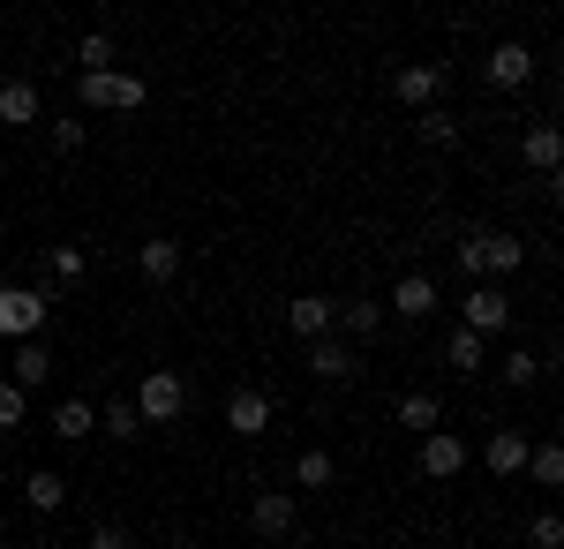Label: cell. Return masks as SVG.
<instances>
[{
  "label": "cell",
  "instance_id": "e0dca14e",
  "mask_svg": "<svg viewBox=\"0 0 564 549\" xmlns=\"http://www.w3.org/2000/svg\"><path fill=\"white\" fill-rule=\"evenodd\" d=\"M391 415H399V429L430 437V429H444V399H436V391H406V399H399Z\"/></svg>",
  "mask_w": 564,
  "mask_h": 549
},
{
  "label": "cell",
  "instance_id": "2e32d148",
  "mask_svg": "<svg viewBox=\"0 0 564 549\" xmlns=\"http://www.w3.org/2000/svg\"><path fill=\"white\" fill-rule=\"evenodd\" d=\"M308 369H316L324 384H354L361 362H354V346H339V338H316V346H308Z\"/></svg>",
  "mask_w": 564,
  "mask_h": 549
},
{
  "label": "cell",
  "instance_id": "8fae6325",
  "mask_svg": "<svg viewBox=\"0 0 564 549\" xmlns=\"http://www.w3.org/2000/svg\"><path fill=\"white\" fill-rule=\"evenodd\" d=\"M520 166H534L542 181L564 166V136H557V121H534V128L520 136Z\"/></svg>",
  "mask_w": 564,
  "mask_h": 549
},
{
  "label": "cell",
  "instance_id": "52a82bcc",
  "mask_svg": "<svg viewBox=\"0 0 564 549\" xmlns=\"http://www.w3.org/2000/svg\"><path fill=\"white\" fill-rule=\"evenodd\" d=\"M489 84L497 90H527L534 84V45L527 39H497L489 45Z\"/></svg>",
  "mask_w": 564,
  "mask_h": 549
},
{
  "label": "cell",
  "instance_id": "9a60e30c",
  "mask_svg": "<svg viewBox=\"0 0 564 549\" xmlns=\"http://www.w3.org/2000/svg\"><path fill=\"white\" fill-rule=\"evenodd\" d=\"M481 466L505 474V482H520V474H527V437H520V429H497V437L481 444Z\"/></svg>",
  "mask_w": 564,
  "mask_h": 549
},
{
  "label": "cell",
  "instance_id": "9c48e42d",
  "mask_svg": "<svg viewBox=\"0 0 564 549\" xmlns=\"http://www.w3.org/2000/svg\"><path fill=\"white\" fill-rule=\"evenodd\" d=\"M467 460H475V452H467L452 429H430V437H422V460H414V466H422L430 482H452V474H459Z\"/></svg>",
  "mask_w": 564,
  "mask_h": 549
},
{
  "label": "cell",
  "instance_id": "8992f818",
  "mask_svg": "<svg viewBox=\"0 0 564 549\" xmlns=\"http://www.w3.org/2000/svg\"><path fill=\"white\" fill-rule=\"evenodd\" d=\"M294 519H302V505H294L286 489H263L257 505H249V535H257V542H286Z\"/></svg>",
  "mask_w": 564,
  "mask_h": 549
},
{
  "label": "cell",
  "instance_id": "5b68a950",
  "mask_svg": "<svg viewBox=\"0 0 564 549\" xmlns=\"http://www.w3.org/2000/svg\"><path fill=\"white\" fill-rule=\"evenodd\" d=\"M444 84H452V76H444V61H406V68L391 76V98H399V106H414V114H430L436 98H444Z\"/></svg>",
  "mask_w": 564,
  "mask_h": 549
},
{
  "label": "cell",
  "instance_id": "1f68e13d",
  "mask_svg": "<svg viewBox=\"0 0 564 549\" xmlns=\"http://www.w3.org/2000/svg\"><path fill=\"white\" fill-rule=\"evenodd\" d=\"M527 542H534V549H557L564 542V519H557V512H534V519H527Z\"/></svg>",
  "mask_w": 564,
  "mask_h": 549
},
{
  "label": "cell",
  "instance_id": "7a4b0ae2",
  "mask_svg": "<svg viewBox=\"0 0 564 549\" xmlns=\"http://www.w3.org/2000/svg\"><path fill=\"white\" fill-rule=\"evenodd\" d=\"M76 98H84L90 114H135L151 98V84L129 76V68H106V76H76Z\"/></svg>",
  "mask_w": 564,
  "mask_h": 549
},
{
  "label": "cell",
  "instance_id": "5bb4252c",
  "mask_svg": "<svg viewBox=\"0 0 564 549\" xmlns=\"http://www.w3.org/2000/svg\"><path fill=\"white\" fill-rule=\"evenodd\" d=\"M45 377H53V346H45V338H23V346L8 354V384H23V391H39Z\"/></svg>",
  "mask_w": 564,
  "mask_h": 549
},
{
  "label": "cell",
  "instance_id": "484cf974",
  "mask_svg": "<svg viewBox=\"0 0 564 549\" xmlns=\"http://www.w3.org/2000/svg\"><path fill=\"white\" fill-rule=\"evenodd\" d=\"M98 429H106L113 444H129V437H135L143 422H135V407H129V399H98Z\"/></svg>",
  "mask_w": 564,
  "mask_h": 549
},
{
  "label": "cell",
  "instance_id": "836d02e7",
  "mask_svg": "<svg viewBox=\"0 0 564 549\" xmlns=\"http://www.w3.org/2000/svg\"><path fill=\"white\" fill-rule=\"evenodd\" d=\"M53 151H84V121H76V114L53 121Z\"/></svg>",
  "mask_w": 564,
  "mask_h": 549
},
{
  "label": "cell",
  "instance_id": "44dd1931",
  "mask_svg": "<svg viewBox=\"0 0 564 549\" xmlns=\"http://www.w3.org/2000/svg\"><path fill=\"white\" fill-rule=\"evenodd\" d=\"M444 362H452L459 377H481V369H489V338H475V332H452V338H444Z\"/></svg>",
  "mask_w": 564,
  "mask_h": 549
},
{
  "label": "cell",
  "instance_id": "f546056e",
  "mask_svg": "<svg viewBox=\"0 0 564 549\" xmlns=\"http://www.w3.org/2000/svg\"><path fill=\"white\" fill-rule=\"evenodd\" d=\"M23 415H31V391L0 377V429H23Z\"/></svg>",
  "mask_w": 564,
  "mask_h": 549
},
{
  "label": "cell",
  "instance_id": "277c9868",
  "mask_svg": "<svg viewBox=\"0 0 564 549\" xmlns=\"http://www.w3.org/2000/svg\"><path fill=\"white\" fill-rule=\"evenodd\" d=\"M505 324H512V294H505V287H467V301H459V332L497 338Z\"/></svg>",
  "mask_w": 564,
  "mask_h": 549
},
{
  "label": "cell",
  "instance_id": "4316f807",
  "mask_svg": "<svg viewBox=\"0 0 564 549\" xmlns=\"http://www.w3.org/2000/svg\"><path fill=\"white\" fill-rule=\"evenodd\" d=\"M527 474H534L542 489H557L564 482V444H527Z\"/></svg>",
  "mask_w": 564,
  "mask_h": 549
},
{
  "label": "cell",
  "instance_id": "d6986e66",
  "mask_svg": "<svg viewBox=\"0 0 564 549\" xmlns=\"http://www.w3.org/2000/svg\"><path fill=\"white\" fill-rule=\"evenodd\" d=\"M23 505L39 512V519H45V512H61V505H68V482H61L53 466H31V474H23Z\"/></svg>",
  "mask_w": 564,
  "mask_h": 549
},
{
  "label": "cell",
  "instance_id": "cb8c5ba5",
  "mask_svg": "<svg viewBox=\"0 0 564 549\" xmlns=\"http://www.w3.org/2000/svg\"><path fill=\"white\" fill-rule=\"evenodd\" d=\"M113 53H121V45L106 39V31H90V39H76V76H106V68H113Z\"/></svg>",
  "mask_w": 564,
  "mask_h": 549
},
{
  "label": "cell",
  "instance_id": "603a6c76",
  "mask_svg": "<svg viewBox=\"0 0 564 549\" xmlns=\"http://www.w3.org/2000/svg\"><path fill=\"white\" fill-rule=\"evenodd\" d=\"M332 324H347L354 338H377L384 332V301H347V309H332Z\"/></svg>",
  "mask_w": 564,
  "mask_h": 549
},
{
  "label": "cell",
  "instance_id": "e575fe53",
  "mask_svg": "<svg viewBox=\"0 0 564 549\" xmlns=\"http://www.w3.org/2000/svg\"><path fill=\"white\" fill-rule=\"evenodd\" d=\"M174 549H204V542H174Z\"/></svg>",
  "mask_w": 564,
  "mask_h": 549
},
{
  "label": "cell",
  "instance_id": "f1b7e54d",
  "mask_svg": "<svg viewBox=\"0 0 564 549\" xmlns=\"http://www.w3.org/2000/svg\"><path fill=\"white\" fill-rule=\"evenodd\" d=\"M45 271H53V279H61V287H76V279H84V271H90V256L76 249V241H61V249L45 256Z\"/></svg>",
  "mask_w": 564,
  "mask_h": 549
},
{
  "label": "cell",
  "instance_id": "83f0119b",
  "mask_svg": "<svg viewBox=\"0 0 564 549\" xmlns=\"http://www.w3.org/2000/svg\"><path fill=\"white\" fill-rule=\"evenodd\" d=\"M422 143H430V151H459V121H452L444 106H430V114H422Z\"/></svg>",
  "mask_w": 564,
  "mask_h": 549
},
{
  "label": "cell",
  "instance_id": "4fadbf2b",
  "mask_svg": "<svg viewBox=\"0 0 564 549\" xmlns=\"http://www.w3.org/2000/svg\"><path fill=\"white\" fill-rule=\"evenodd\" d=\"M286 332L308 338V346L332 338V301H324V294H294V301H286Z\"/></svg>",
  "mask_w": 564,
  "mask_h": 549
},
{
  "label": "cell",
  "instance_id": "7c38bea8",
  "mask_svg": "<svg viewBox=\"0 0 564 549\" xmlns=\"http://www.w3.org/2000/svg\"><path fill=\"white\" fill-rule=\"evenodd\" d=\"M135 271H143L151 287H174V279H181V241H174V234H151V241L135 249Z\"/></svg>",
  "mask_w": 564,
  "mask_h": 549
},
{
  "label": "cell",
  "instance_id": "ba28073f",
  "mask_svg": "<svg viewBox=\"0 0 564 549\" xmlns=\"http://www.w3.org/2000/svg\"><path fill=\"white\" fill-rule=\"evenodd\" d=\"M226 429H234V437H263V429H271V391H257V384L226 391Z\"/></svg>",
  "mask_w": 564,
  "mask_h": 549
},
{
  "label": "cell",
  "instance_id": "ffe728a7",
  "mask_svg": "<svg viewBox=\"0 0 564 549\" xmlns=\"http://www.w3.org/2000/svg\"><path fill=\"white\" fill-rule=\"evenodd\" d=\"M0 121H8V128H31V121H39V84L8 76V84H0Z\"/></svg>",
  "mask_w": 564,
  "mask_h": 549
},
{
  "label": "cell",
  "instance_id": "d6a6232c",
  "mask_svg": "<svg viewBox=\"0 0 564 549\" xmlns=\"http://www.w3.org/2000/svg\"><path fill=\"white\" fill-rule=\"evenodd\" d=\"M452 263H459V279H481V234H459ZM481 287H489V279H481Z\"/></svg>",
  "mask_w": 564,
  "mask_h": 549
},
{
  "label": "cell",
  "instance_id": "30bf717a",
  "mask_svg": "<svg viewBox=\"0 0 564 549\" xmlns=\"http://www.w3.org/2000/svg\"><path fill=\"white\" fill-rule=\"evenodd\" d=\"M436 279H422V271H399V279H391V309H399V316H406V324H422V316H436Z\"/></svg>",
  "mask_w": 564,
  "mask_h": 549
},
{
  "label": "cell",
  "instance_id": "6da1fadb",
  "mask_svg": "<svg viewBox=\"0 0 564 549\" xmlns=\"http://www.w3.org/2000/svg\"><path fill=\"white\" fill-rule=\"evenodd\" d=\"M135 422L143 429H166V422H181V415H188V377H181V369H151V377L135 384Z\"/></svg>",
  "mask_w": 564,
  "mask_h": 549
},
{
  "label": "cell",
  "instance_id": "d4e9b609",
  "mask_svg": "<svg viewBox=\"0 0 564 549\" xmlns=\"http://www.w3.org/2000/svg\"><path fill=\"white\" fill-rule=\"evenodd\" d=\"M542 369H550V354H534V346H512V354H505V384H512V391H527Z\"/></svg>",
  "mask_w": 564,
  "mask_h": 549
},
{
  "label": "cell",
  "instance_id": "ac0fdd59",
  "mask_svg": "<svg viewBox=\"0 0 564 549\" xmlns=\"http://www.w3.org/2000/svg\"><path fill=\"white\" fill-rule=\"evenodd\" d=\"M90 429H98V399H61V407H53V437H61V444H84Z\"/></svg>",
  "mask_w": 564,
  "mask_h": 549
},
{
  "label": "cell",
  "instance_id": "4dcf8cb0",
  "mask_svg": "<svg viewBox=\"0 0 564 549\" xmlns=\"http://www.w3.org/2000/svg\"><path fill=\"white\" fill-rule=\"evenodd\" d=\"M84 549H135V535L121 527V519H98V527L84 535Z\"/></svg>",
  "mask_w": 564,
  "mask_h": 549
},
{
  "label": "cell",
  "instance_id": "3957f363",
  "mask_svg": "<svg viewBox=\"0 0 564 549\" xmlns=\"http://www.w3.org/2000/svg\"><path fill=\"white\" fill-rule=\"evenodd\" d=\"M45 309H53L45 287H0V338H15V346L39 338L45 332Z\"/></svg>",
  "mask_w": 564,
  "mask_h": 549
},
{
  "label": "cell",
  "instance_id": "7402d4cb",
  "mask_svg": "<svg viewBox=\"0 0 564 549\" xmlns=\"http://www.w3.org/2000/svg\"><path fill=\"white\" fill-rule=\"evenodd\" d=\"M294 482H302V489H332V482H339V460H332L324 444H308V452H294Z\"/></svg>",
  "mask_w": 564,
  "mask_h": 549
}]
</instances>
